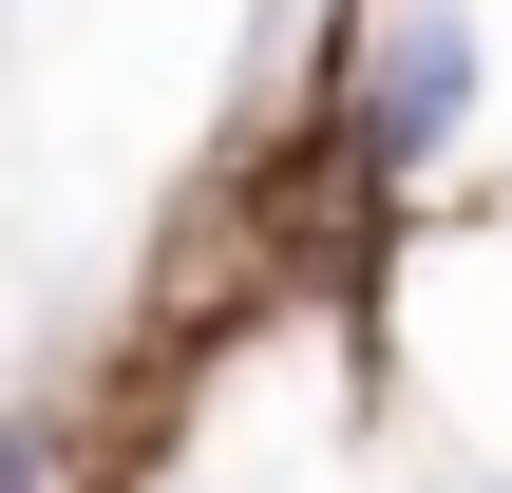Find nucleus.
<instances>
[{
	"instance_id": "f257e3e1",
	"label": "nucleus",
	"mask_w": 512,
	"mask_h": 493,
	"mask_svg": "<svg viewBox=\"0 0 512 493\" xmlns=\"http://www.w3.org/2000/svg\"><path fill=\"white\" fill-rule=\"evenodd\" d=\"M456 133H475V19L418 0V19L380 38V76H361V152H380V171H437Z\"/></svg>"
},
{
	"instance_id": "f03ea898",
	"label": "nucleus",
	"mask_w": 512,
	"mask_h": 493,
	"mask_svg": "<svg viewBox=\"0 0 512 493\" xmlns=\"http://www.w3.org/2000/svg\"><path fill=\"white\" fill-rule=\"evenodd\" d=\"M0 493H38V418H0Z\"/></svg>"
}]
</instances>
